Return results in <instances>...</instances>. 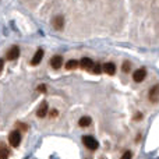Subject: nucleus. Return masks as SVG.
Here are the masks:
<instances>
[{
  "label": "nucleus",
  "instance_id": "a211bd4d",
  "mask_svg": "<svg viewBox=\"0 0 159 159\" xmlns=\"http://www.w3.org/2000/svg\"><path fill=\"white\" fill-rule=\"evenodd\" d=\"M131 157H133V154L130 151H127V152H124V155L121 157V159H131Z\"/></svg>",
  "mask_w": 159,
  "mask_h": 159
},
{
  "label": "nucleus",
  "instance_id": "f8f14e48",
  "mask_svg": "<svg viewBox=\"0 0 159 159\" xmlns=\"http://www.w3.org/2000/svg\"><path fill=\"white\" fill-rule=\"evenodd\" d=\"M91 121H92V120H91V117H88V116H82V117L80 119L78 124H80L81 127H88V126L91 124Z\"/></svg>",
  "mask_w": 159,
  "mask_h": 159
},
{
  "label": "nucleus",
  "instance_id": "4468645a",
  "mask_svg": "<svg viewBox=\"0 0 159 159\" xmlns=\"http://www.w3.org/2000/svg\"><path fill=\"white\" fill-rule=\"evenodd\" d=\"M8 158V149L6 147H0V159H7Z\"/></svg>",
  "mask_w": 159,
  "mask_h": 159
},
{
  "label": "nucleus",
  "instance_id": "6ab92c4d",
  "mask_svg": "<svg viewBox=\"0 0 159 159\" xmlns=\"http://www.w3.org/2000/svg\"><path fill=\"white\" fill-rule=\"evenodd\" d=\"M38 91H41V92H45V91H46V87H45V85H43V84H42V85H41V87H39V88H38Z\"/></svg>",
  "mask_w": 159,
  "mask_h": 159
},
{
  "label": "nucleus",
  "instance_id": "39448f33",
  "mask_svg": "<svg viewBox=\"0 0 159 159\" xmlns=\"http://www.w3.org/2000/svg\"><path fill=\"white\" fill-rule=\"evenodd\" d=\"M52 24H53V27H55V30L61 31L63 30V27H64V18L61 16H56L55 18H53Z\"/></svg>",
  "mask_w": 159,
  "mask_h": 159
},
{
  "label": "nucleus",
  "instance_id": "9d476101",
  "mask_svg": "<svg viewBox=\"0 0 159 159\" xmlns=\"http://www.w3.org/2000/svg\"><path fill=\"white\" fill-rule=\"evenodd\" d=\"M42 57H43V50L42 49H38L35 53V56L32 57V60H31V63L34 64V66H36V64H39V61L42 60Z\"/></svg>",
  "mask_w": 159,
  "mask_h": 159
},
{
  "label": "nucleus",
  "instance_id": "ddd939ff",
  "mask_svg": "<svg viewBox=\"0 0 159 159\" xmlns=\"http://www.w3.org/2000/svg\"><path fill=\"white\" fill-rule=\"evenodd\" d=\"M78 64H80V63H78L77 60H70V61H67L66 69H67V70H74V69H77Z\"/></svg>",
  "mask_w": 159,
  "mask_h": 159
},
{
  "label": "nucleus",
  "instance_id": "f03ea898",
  "mask_svg": "<svg viewBox=\"0 0 159 159\" xmlns=\"http://www.w3.org/2000/svg\"><path fill=\"white\" fill-rule=\"evenodd\" d=\"M8 143H10L11 147L17 148V147L20 145V143H21V134H20L18 131L10 133V135H8Z\"/></svg>",
  "mask_w": 159,
  "mask_h": 159
},
{
  "label": "nucleus",
  "instance_id": "f257e3e1",
  "mask_svg": "<svg viewBox=\"0 0 159 159\" xmlns=\"http://www.w3.org/2000/svg\"><path fill=\"white\" fill-rule=\"evenodd\" d=\"M82 144H84L85 148H88L89 151H95L99 147L98 141H96L92 135H84V137H82Z\"/></svg>",
  "mask_w": 159,
  "mask_h": 159
},
{
  "label": "nucleus",
  "instance_id": "412c9836",
  "mask_svg": "<svg viewBox=\"0 0 159 159\" xmlns=\"http://www.w3.org/2000/svg\"><path fill=\"white\" fill-rule=\"evenodd\" d=\"M141 117H143V115H141V113H140V115H137V116H135V120H141Z\"/></svg>",
  "mask_w": 159,
  "mask_h": 159
},
{
  "label": "nucleus",
  "instance_id": "aec40b11",
  "mask_svg": "<svg viewBox=\"0 0 159 159\" xmlns=\"http://www.w3.org/2000/svg\"><path fill=\"white\" fill-rule=\"evenodd\" d=\"M3 67H4V61H3V60H0V71H2V70H3Z\"/></svg>",
  "mask_w": 159,
  "mask_h": 159
},
{
  "label": "nucleus",
  "instance_id": "1a4fd4ad",
  "mask_svg": "<svg viewBox=\"0 0 159 159\" xmlns=\"http://www.w3.org/2000/svg\"><path fill=\"white\" fill-rule=\"evenodd\" d=\"M102 70H103L106 74L113 75L116 73V66H115V63H106L103 67H102Z\"/></svg>",
  "mask_w": 159,
  "mask_h": 159
},
{
  "label": "nucleus",
  "instance_id": "20e7f679",
  "mask_svg": "<svg viewBox=\"0 0 159 159\" xmlns=\"http://www.w3.org/2000/svg\"><path fill=\"white\" fill-rule=\"evenodd\" d=\"M18 56H20V49H18V46H11L10 49H8V52H7V55H6V57H7V60H16Z\"/></svg>",
  "mask_w": 159,
  "mask_h": 159
},
{
  "label": "nucleus",
  "instance_id": "6e6552de",
  "mask_svg": "<svg viewBox=\"0 0 159 159\" xmlns=\"http://www.w3.org/2000/svg\"><path fill=\"white\" fill-rule=\"evenodd\" d=\"M80 66H81L84 70H91L93 66V61L91 60L89 57H84V59H81V61H80Z\"/></svg>",
  "mask_w": 159,
  "mask_h": 159
},
{
  "label": "nucleus",
  "instance_id": "0eeeda50",
  "mask_svg": "<svg viewBox=\"0 0 159 159\" xmlns=\"http://www.w3.org/2000/svg\"><path fill=\"white\" fill-rule=\"evenodd\" d=\"M147 75V71L145 69H140V70H135L134 74H133V80H134L135 82H141L144 78H145Z\"/></svg>",
  "mask_w": 159,
  "mask_h": 159
},
{
  "label": "nucleus",
  "instance_id": "dca6fc26",
  "mask_svg": "<svg viewBox=\"0 0 159 159\" xmlns=\"http://www.w3.org/2000/svg\"><path fill=\"white\" fill-rule=\"evenodd\" d=\"M130 69H131V64H130L129 61H124V63H123V71L124 73H129Z\"/></svg>",
  "mask_w": 159,
  "mask_h": 159
},
{
  "label": "nucleus",
  "instance_id": "423d86ee",
  "mask_svg": "<svg viewBox=\"0 0 159 159\" xmlns=\"http://www.w3.org/2000/svg\"><path fill=\"white\" fill-rule=\"evenodd\" d=\"M61 64H63V57H61V56L56 55V56H53V57L50 59V66H52L55 70L60 69Z\"/></svg>",
  "mask_w": 159,
  "mask_h": 159
},
{
  "label": "nucleus",
  "instance_id": "f3484780",
  "mask_svg": "<svg viewBox=\"0 0 159 159\" xmlns=\"http://www.w3.org/2000/svg\"><path fill=\"white\" fill-rule=\"evenodd\" d=\"M16 127H17V129L24 130V131H27V130H28V126H27V124H24V123H16Z\"/></svg>",
  "mask_w": 159,
  "mask_h": 159
},
{
  "label": "nucleus",
  "instance_id": "2eb2a0df",
  "mask_svg": "<svg viewBox=\"0 0 159 159\" xmlns=\"http://www.w3.org/2000/svg\"><path fill=\"white\" fill-rule=\"evenodd\" d=\"M91 71H92L93 74H101V71H102L101 64H95V63H93V66H92V69H91Z\"/></svg>",
  "mask_w": 159,
  "mask_h": 159
},
{
  "label": "nucleus",
  "instance_id": "7ed1b4c3",
  "mask_svg": "<svg viewBox=\"0 0 159 159\" xmlns=\"http://www.w3.org/2000/svg\"><path fill=\"white\" fill-rule=\"evenodd\" d=\"M149 101H151L152 103H157L159 101V84L154 85V87L149 89Z\"/></svg>",
  "mask_w": 159,
  "mask_h": 159
},
{
  "label": "nucleus",
  "instance_id": "9b49d317",
  "mask_svg": "<svg viewBox=\"0 0 159 159\" xmlns=\"http://www.w3.org/2000/svg\"><path fill=\"white\" fill-rule=\"evenodd\" d=\"M36 115H38V117H45V116L48 115V103L46 102H42V105L39 106Z\"/></svg>",
  "mask_w": 159,
  "mask_h": 159
}]
</instances>
